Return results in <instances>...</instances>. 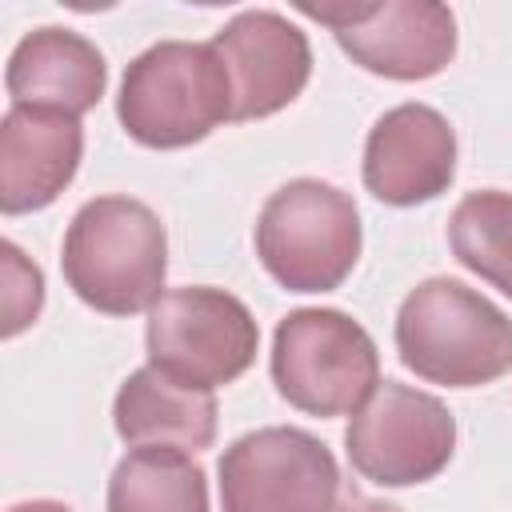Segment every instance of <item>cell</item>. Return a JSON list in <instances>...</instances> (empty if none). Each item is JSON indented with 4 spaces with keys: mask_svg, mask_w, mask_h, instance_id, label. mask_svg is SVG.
I'll return each instance as SVG.
<instances>
[{
    "mask_svg": "<svg viewBox=\"0 0 512 512\" xmlns=\"http://www.w3.org/2000/svg\"><path fill=\"white\" fill-rule=\"evenodd\" d=\"M68 288L104 316L152 312L168 276V232L160 216L132 196L88 200L60 248Z\"/></svg>",
    "mask_w": 512,
    "mask_h": 512,
    "instance_id": "1",
    "label": "cell"
},
{
    "mask_svg": "<svg viewBox=\"0 0 512 512\" xmlns=\"http://www.w3.org/2000/svg\"><path fill=\"white\" fill-rule=\"evenodd\" d=\"M396 352L428 384L480 388L512 372V320L464 280L432 276L396 312Z\"/></svg>",
    "mask_w": 512,
    "mask_h": 512,
    "instance_id": "2",
    "label": "cell"
},
{
    "mask_svg": "<svg viewBox=\"0 0 512 512\" xmlns=\"http://www.w3.org/2000/svg\"><path fill=\"white\" fill-rule=\"evenodd\" d=\"M116 116L144 148H188L232 120L228 68L212 44L160 40L128 64Z\"/></svg>",
    "mask_w": 512,
    "mask_h": 512,
    "instance_id": "3",
    "label": "cell"
},
{
    "mask_svg": "<svg viewBox=\"0 0 512 512\" xmlns=\"http://www.w3.org/2000/svg\"><path fill=\"white\" fill-rule=\"evenodd\" d=\"M360 212L328 180H288L256 216V256L288 292H332L360 260Z\"/></svg>",
    "mask_w": 512,
    "mask_h": 512,
    "instance_id": "4",
    "label": "cell"
},
{
    "mask_svg": "<svg viewBox=\"0 0 512 512\" xmlns=\"http://www.w3.org/2000/svg\"><path fill=\"white\" fill-rule=\"evenodd\" d=\"M272 384L308 416H352L380 384L376 340L340 308H296L272 336Z\"/></svg>",
    "mask_w": 512,
    "mask_h": 512,
    "instance_id": "5",
    "label": "cell"
},
{
    "mask_svg": "<svg viewBox=\"0 0 512 512\" xmlns=\"http://www.w3.org/2000/svg\"><path fill=\"white\" fill-rule=\"evenodd\" d=\"M148 364L168 380L212 392L240 380L260 348V328L248 304L224 288H172L148 312Z\"/></svg>",
    "mask_w": 512,
    "mask_h": 512,
    "instance_id": "6",
    "label": "cell"
},
{
    "mask_svg": "<svg viewBox=\"0 0 512 512\" xmlns=\"http://www.w3.org/2000/svg\"><path fill=\"white\" fill-rule=\"evenodd\" d=\"M352 468L380 488H408L440 476L456 452V416L432 392L384 380L344 428Z\"/></svg>",
    "mask_w": 512,
    "mask_h": 512,
    "instance_id": "7",
    "label": "cell"
},
{
    "mask_svg": "<svg viewBox=\"0 0 512 512\" xmlns=\"http://www.w3.org/2000/svg\"><path fill=\"white\" fill-rule=\"evenodd\" d=\"M220 512H324L340 468L324 440L272 424L232 440L220 456Z\"/></svg>",
    "mask_w": 512,
    "mask_h": 512,
    "instance_id": "8",
    "label": "cell"
},
{
    "mask_svg": "<svg viewBox=\"0 0 512 512\" xmlns=\"http://www.w3.org/2000/svg\"><path fill=\"white\" fill-rule=\"evenodd\" d=\"M300 12L332 28L344 56L384 80H428L456 56V16L436 0L300 4Z\"/></svg>",
    "mask_w": 512,
    "mask_h": 512,
    "instance_id": "9",
    "label": "cell"
},
{
    "mask_svg": "<svg viewBox=\"0 0 512 512\" xmlns=\"http://www.w3.org/2000/svg\"><path fill=\"white\" fill-rule=\"evenodd\" d=\"M232 80V120H264L288 108L312 76L308 36L280 12L248 8L212 40Z\"/></svg>",
    "mask_w": 512,
    "mask_h": 512,
    "instance_id": "10",
    "label": "cell"
},
{
    "mask_svg": "<svg viewBox=\"0 0 512 512\" xmlns=\"http://www.w3.org/2000/svg\"><path fill=\"white\" fill-rule=\"evenodd\" d=\"M364 188L392 208H416L456 180V132L428 104L388 108L364 140Z\"/></svg>",
    "mask_w": 512,
    "mask_h": 512,
    "instance_id": "11",
    "label": "cell"
},
{
    "mask_svg": "<svg viewBox=\"0 0 512 512\" xmlns=\"http://www.w3.org/2000/svg\"><path fill=\"white\" fill-rule=\"evenodd\" d=\"M84 156V128L68 112L12 104L0 120V212L24 216L48 208Z\"/></svg>",
    "mask_w": 512,
    "mask_h": 512,
    "instance_id": "12",
    "label": "cell"
},
{
    "mask_svg": "<svg viewBox=\"0 0 512 512\" xmlns=\"http://www.w3.org/2000/svg\"><path fill=\"white\" fill-rule=\"evenodd\" d=\"M4 88L20 108H52L80 120L100 104L108 88V64L80 32L36 28L12 48Z\"/></svg>",
    "mask_w": 512,
    "mask_h": 512,
    "instance_id": "13",
    "label": "cell"
},
{
    "mask_svg": "<svg viewBox=\"0 0 512 512\" xmlns=\"http://www.w3.org/2000/svg\"><path fill=\"white\" fill-rule=\"evenodd\" d=\"M112 420L128 448H180L196 456L216 440V396L144 364L120 384Z\"/></svg>",
    "mask_w": 512,
    "mask_h": 512,
    "instance_id": "14",
    "label": "cell"
},
{
    "mask_svg": "<svg viewBox=\"0 0 512 512\" xmlns=\"http://www.w3.org/2000/svg\"><path fill=\"white\" fill-rule=\"evenodd\" d=\"M108 512H208V476L180 448H132L108 480Z\"/></svg>",
    "mask_w": 512,
    "mask_h": 512,
    "instance_id": "15",
    "label": "cell"
},
{
    "mask_svg": "<svg viewBox=\"0 0 512 512\" xmlns=\"http://www.w3.org/2000/svg\"><path fill=\"white\" fill-rule=\"evenodd\" d=\"M452 256L512 300V192H468L448 220Z\"/></svg>",
    "mask_w": 512,
    "mask_h": 512,
    "instance_id": "16",
    "label": "cell"
},
{
    "mask_svg": "<svg viewBox=\"0 0 512 512\" xmlns=\"http://www.w3.org/2000/svg\"><path fill=\"white\" fill-rule=\"evenodd\" d=\"M0 260H4V324H0V332H4V340H12L28 324H36V316L44 308V276L12 240L0 244Z\"/></svg>",
    "mask_w": 512,
    "mask_h": 512,
    "instance_id": "17",
    "label": "cell"
},
{
    "mask_svg": "<svg viewBox=\"0 0 512 512\" xmlns=\"http://www.w3.org/2000/svg\"><path fill=\"white\" fill-rule=\"evenodd\" d=\"M324 512H404L400 504L392 500H376V496H364V492H336V500L324 508Z\"/></svg>",
    "mask_w": 512,
    "mask_h": 512,
    "instance_id": "18",
    "label": "cell"
},
{
    "mask_svg": "<svg viewBox=\"0 0 512 512\" xmlns=\"http://www.w3.org/2000/svg\"><path fill=\"white\" fill-rule=\"evenodd\" d=\"M8 512H72V508L60 500H24V504H12Z\"/></svg>",
    "mask_w": 512,
    "mask_h": 512,
    "instance_id": "19",
    "label": "cell"
}]
</instances>
